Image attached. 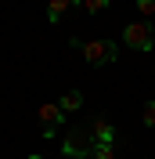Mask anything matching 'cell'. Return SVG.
Wrapping results in <instances>:
<instances>
[{"label":"cell","mask_w":155,"mask_h":159,"mask_svg":"<svg viewBox=\"0 0 155 159\" xmlns=\"http://www.w3.org/2000/svg\"><path fill=\"white\" fill-rule=\"evenodd\" d=\"M40 134L43 138H54L58 134V127H65V112H61L58 101H47V105H40Z\"/></svg>","instance_id":"obj_4"},{"label":"cell","mask_w":155,"mask_h":159,"mask_svg":"<svg viewBox=\"0 0 155 159\" xmlns=\"http://www.w3.org/2000/svg\"><path fill=\"white\" fill-rule=\"evenodd\" d=\"M58 105H61V112L69 116V112L83 109V94H79V90H69V94H61V101H58Z\"/></svg>","instance_id":"obj_7"},{"label":"cell","mask_w":155,"mask_h":159,"mask_svg":"<svg viewBox=\"0 0 155 159\" xmlns=\"http://www.w3.org/2000/svg\"><path fill=\"white\" fill-rule=\"evenodd\" d=\"M123 43L130 51H152L155 47V25L148 18H137V22H126L123 25Z\"/></svg>","instance_id":"obj_2"},{"label":"cell","mask_w":155,"mask_h":159,"mask_svg":"<svg viewBox=\"0 0 155 159\" xmlns=\"http://www.w3.org/2000/svg\"><path fill=\"white\" fill-rule=\"evenodd\" d=\"M90 156H94V159H116V152H112V145H94Z\"/></svg>","instance_id":"obj_9"},{"label":"cell","mask_w":155,"mask_h":159,"mask_svg":"<svg viewBox=\"0 0 155 159\" xmlns=\"http://www.w3.org/2000/svg\"><path fill=\"white\" fill-rule=\"evenodd\" d=\"M61 152H65L69 159H87L90 152H94V138H90V130L72 127V130L65 134V141H61Z\"/></svg>","instance_id":"obj_3"},{"label":"cell","mask_w":155,"mask_h":159,"mask_svg":"<svg viewBox=\"0 0 155 159\" xmlns=\"http://www.w3.org/2000/svg\"><path fill=\"white\" fill-rule=\"evenodd\" d=\"M72 47H76L90 65H116V58H119L116 40H79V36H72Z\"/></svg>","instance_id":"obj_1"},{"label":"cell","mask_w":155,"mask_h":159,"mask_svg":"<svg viewBox=\"0 0 155 159\" xmlns=\"http://www.w3.org/2000/svg\"><path fill=\"white\" fill-rule=\"evenodd\" d=\"M137 11L144 18H155V0H137Z\"/></svg>","instance_id":"obj_10"},{"label":"cell","mask_w":155,"mask_h":159,"mask_svg":"<svg viewBox=\"0 0 155 159\" xmlns=\"http://www.w3.org/2000/svg\"><path fill=\"white\" fill-rule=\"evenodd\" d=\"M90 138H94V145H116V130H112V123H108V119H94Z\"/></svg>","instance_id":"obj_5"},{"label":"cell","mask_w":155,"mask_h":159,"mask_svg":"<svg viewBox=\"0 0 155 159\" xmlns=\"http://www.w3.org/2000/svg\"><path fill=\"white\" fill-rule=\"evenodd\" d=\"M69 7H72V0H47V22H51V25H58V18L65 15Z\"/></svg>","instance_id":"obj_6"},{"label":"cell","mask_w":155,"mask_h":159,"mask_svg":"<svg viewBox=\"0 0 155 159\" xmlns=\"http://www.w3.org/2000/svg\"><path fill=\"white\" fill-rule=\"evenodd\" d=\"M29 159H43V156H29Z\"/></svg>","instance_id":"obj_12"},{"label":"cell","mask_w":155,"mask_h":159,"mask_svg":"<svg viewBox=\"0 0 155 159\" xmlns=\"http://www.w3.org/2000/svg\"><path fill=\"white\" fill-rule=\"evenodd\" d=\"M76 7H83L87 15H101V11H108V0H72Z\"/></svg>","instance_id":"obj_8"},{"label":"cell","mask_w":155,"mask_h":159,"mask_svg":"<svg viewBox=\"0 0 155 159\" xmlns=\"http://www.w3.org/2000/svg\"><path fill=\"white\" fill-rule=\"evenodd\" d=\"M144 127H155V101H144Z\"/></svg>","instance_id":"obj_11"}]
</instances>
